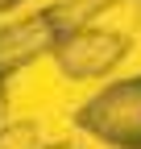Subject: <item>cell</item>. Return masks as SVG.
Masks as SVG:
<instances>
[{
	"label": "cell",
	"instance_id": "1",
	"mask_svg": "<svg viewBox=\"0 0 141 149\" xmlns=\"http://www.w3.org/2000/svg\"><path fill=\"white\" fill-rule=\"evenodd\" d=\"M75 124L112 149H141V74L108 83L91 100H83Z\"/></svg>",
	"mask_w": 141,
	"mask_h": 149
},
{
	"label": "cell",
	"instance_id": "2",
	"mask_svg": "<svg viewBox=\"0 0 141 149\" xmlns=\"http://www.w3.org/2000/svg\"><path fill=\"white\" fill-rule=\"evenodd\" d=\"M125 54H129L125 33L83 25V29H70L62 37V46L54 50V62L66 79H104L108 70H116L125 62Z\"/></svg>",
	"mask_w": 141,
	"mask_h": 149
},
{
	"label": "cell",
	"instance_id": "3",
	"mask_svg": "<svg viewBox=\"0 0 141 149\" xmlns=\"http://www.w3.org/2000/svg\"><path fill=\"white\" fill-rule=\"evenodd\" d=\"M62 37H66V29L58 21H50L46 8L25 17V21L4 25L0 29V83L8 79V74L25 70L29 62H38V58H54V50L62 46Z\"/></svg>",
	"mask_w": 141,
	"mask_h": 149
},
{
	"label": "cell",
	"instance_id": "4",
	"mask_svg": "<svg viewBox=\"0 0 141 149\" xmlns=\"http://www.w3.org/2000/svg\"><path fill=\"white\" fill-rule=\"evenodd\" d=\"M0 149H42V128L33 120H17L0 128Z\"/></svg>",
	"mask_w": 141,
	"mask_h": 149
},
{
	"label": "cell",
	"instance_id": "5",
	"mask_svg": "<svg viewBox=\"0 0 141 149\" xmlns=\"http://www.w3.org/2000/svg\"><path fill=\"white\" fill-rule=\"evenodd\" d=\"M4 120H8V91H4V83H0V128H4Z\"/></svg>",
	"mask_w": 141,
	"mask_h": 149
},
{
	"label": "cell",
	"instance_id": "6",
	"mask_svg": "<svg viewBox=\"0 0 141 149\" xmlns=\"http://www.w3.org/2000/svg\"><path fill=\"white\" fill-rule=\"evenodd\" d=\"M42 149H79V145H70V141H54V145H42Z\"/></svg>",
	"mask_w": 141,
	"mask_h": 149
},
{
	"label": "cell",
	"instance_id": "7",
	"mask_svg": "<svg viewBox=\"0 0 141 149\" xmlns=\"http://www.w3.org/2000/svg\"><path fill=\"white\" fill-rule=\"evenodd\" d=\"M17 4H21V0H0V13H13Z\"/></svg>",
	"mask_w": 141,
	"mask_h": 149
}]
</instances>
